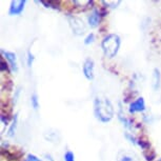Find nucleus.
Listing matches in <instances>:
<instances>
[{"instance_id":"6ab92c4d","label":"nucleus","mask_w":161,"mask_h":161,"mask_svg":"<svg viewBox=\"0 0 161 161\" xmlns=\"http://www.w3.org/2000/svg\"><path fill=\"white\" fill-rule=\"evenodd\" d=\"M1 71H8V64L3 61V59H2V58H1Z\"/></svg>"},{"instance_id":"6e6552de","label":"nucleus","mask_w":161,"mask_h":161,"mask_svg":"<svg viewBox=\"0 0 161 161\" xmlns=\"http://www.w3.org/2000/svg\"><path fill=\"white\" fill-rule=\"evenodd\" d=\"M2 55L4 56L5 60L8 61V65L12 69V71L17 73L18 72V63H17V56L16 54L13 53V52H8V51H1Z\"/></svg>"},{"instance_id":"f257e3e1","label":"nucleus","mask_w":161,"mask_h":161,"mask_svg":"<svg viewBox=\"0 0 161 161\" xmlns=\"http://www.w3.org/2000/svg\"><path fill=\"white\" fill-rule=\"evenodd\" d=\"M94 116L102 123H108L115 116V108L111 100L104 96H96L94 99Z\"/></svg>"},{"instance_id":"1a4fd4ad","label":"nucleus","mask_w":161,"mask_h":161,"mask_svg":"<svg viewBox=\"0 0 161 161\" xmlns=\"http://www.w3.org/2000/svg\"><path fill=\"white\" fill-rule=\"evenodd\" d=\"M43 136H44L45 140L51 142V143H54V144L59 143L60 140H61V135H60V133L54 129H50V130H45Z\"/></svg>"},{"instance_id":"20e7f679","label":"nucleus","mask_w":161,"mask_h":161,"mask_svg":"<svg viewBox=\"0 0 161 161\" xmlns=\"http://www.w3.org/2000/svg\"><path fill=\"white\" fill-rule=\"evenodd\" d=\"M83 75L87 80H93L95 77V62L92 58H86L82 65Z\"/></svg>"},{"instance_id":"f03ea898","label":"nucleus","mask_w":161,"mask_h":161,"mask_svg":"<svg viewBox=\"0 0 161 161\" xmlns=\"http://www.w3.org/2000/svg\"><path fill=\"white\" fill-rule=\"evenodd\" d=\"M121 45V39L116 34H108L106 35L103 40L101 41V48L103 54L108 58H114L119 52Z\"/></svg>"},{"instance_id":"a211bd4d","label":"nucleus","mask_w":161,"mask_h":161,"mask_svg":"<svg viewBox=\"0 0 161 161\" xmlns=\"http://www.w3.org/2000/svg\"><path fill=\"white\" fill-rule=\"evenodd\" d=\"M24 161H43V160H41L40 158H38L37 156H35V155H33V154H29V155H26Z\"/></svg>"},{"instance_id":"f3484780","label":"nucleus","mask_w":161,"mask_h":161,"mask_svg":"<svg viewBox=\"0 0 161 161\" xmlns=\"http://www.w3.org/2000/svg\"><path fill=\"white\" fill-rule=\"evenodd\" d=\"M124 136H125V138L130 142V143H133V144H138V140H137V139H136L135 137H134L133 135H130V133H125V134H124Z\"/></svg>"},{"instance_id":"ddd939ff","label":"nucleus","mask_w":161,"mask_h":161,"mask_svg":"<svg viewBox=\"0 0 161 161\" xmlns=\"http://www.w3.org/2000/svg\"><path fill=\"white\" fill-rule=\"evenodd\" d=\"M31 104H32V108H34L35 111H37L39 108V99H38V95L36 93L32 94L31 96Z\"/></svg>"},{"instance_id":"aec40b11","label":"nucleus","mask_w":161,"mask_h":161,"mask_svg":"<svg viewBox=\"0 0 161 161\" xmlns=\"http://www.w3.org/2000/svg\"><path fill=\"white\" fill-rule=\"evenodd\" d=\"M158 161H161V158H160V159H159V160H158Z\"/></svg>"},{"instance_id":"2eb2a0df","label":"nucleus","mask_w":161,"mask_h":161,"mask_svg":"<svg viewBox=\"0 0 161 161\" xmlns=\"http://www.w3.org/2000/svg\"><path fill=\"white\" fill-rule=\"evenodd\" d=\"M35 60V57L33 55V53L31 51H28V57H26V63H28V68L31 69L33 65V62Z\"/></svg>"},{"instance_id":"dca6fc26","label":"nucleus","mask_w":161,"mask_h":161,"mask_svg":"<svg viewBox=\"0 0 161 161\" xmlns=\"http://www.w3.org/2000/svg\"><path fill=\"white\" fill-rule=\"evenodd\" d=\"M63 158H64V161H75V155L71 151L65 152L64 157Z\"/></svg>"},{"instance_id":"0eeeda50","label":"nucleus","mask_w":161,"mask_h":161,"mask_svg":"<svg viewBox=\"0 0 161 161\" xmlns=\"http://www.w3.org/2000/svg\"><path fill=\"white\" fill-rule=\"evenodd\" d=\"M116 161H139L137 154L129 150H121L118 152Z\"/></svg>"},{"instance_id":"39448f33","label":"nucleus","mask_w":161,"mask_h":161,"mask_svg":"<svg viewBox=\"0 0 161 161\" xmlns=\"http://www.w3.org/2000/svg\"><path fill=\"white\" fill-rule=\"evenodd\" d=\"M25 0H14L11 2L10 8H8V15L11 16H18L21 15L24 11V5H25Z\"/></svg>"},{"instance_id":"9b49d317","label":"nucleus","mask_w":161,"mask_h":161,"mask_svg":"<svg viewBox=\"0 0 161 161\" xmlns=\"http://www.w3.org/2000/svg\"><path fill=\"white\" fill-rule=\"evenodd\" d=\"M152 86L155 92H157L160 89V84H161V75L160 71L158 69H154L153 71V76H152Z\"/></svg>"},{"instance_id":"4468645a","label":"nucleus","mask_w":161,"mask_h":161,"mask_svg":"<svg viewBox=\"0 0 161 161\" xmlns=\"http://www.w3.org/2000/svg\"><path fill=\"white\" fill-rule=\"evenodd\" d=\"M94 41H95V34H94V33H90V34H87V36L84 38V40H83L86 45H89L91 43H93Z\"/></svg>"},{"instance_id":"f8f14e48","label":"nucleus","mask_w":161,"mask_h":161,"mask_svg":"<svg viewBox=\"0 0 161 161\" xmlns=\"http://www.w3.org/2000/svg\"><path fill=\"white\" fill-rule=\"evenodd\" d=\"M17 125H18V114L15 115V117L13 118V121H12L10 127H8V132H7V135L8 137H14L15 134H16V130H17Z\"/></svg>"},{"instance_id":"7ed1b4c3","label":"nucleus","mask_w":161,"mask_h":161,"mask_svg":"<svg viewBox=\"0 0 161 161\" xmlns=\"http://www.w3.org/2000/svg\"><path fill=\"white\" fill-rule=\"evenodd\" d=\"M69 25L71 28L73 34L76 36H81L86 32V25L82 19L76 16H68Z\"/></svg>"},{"instance_id":"423d86ee","label":"nucleus","mask_w":161,"mask_h":161,"mask_svg":"<svg viewBox=\"0 0 161 161\" xmlns=\"http://www.w3.org/2000/svg\"><path fill=\"white\" fill-rule=\"evenodd\" d=\"M145 108H147V105H145V101L143 97H139L136 100H134L133 102L130 103L129 106V112L130 114H135V113H141V112H144Z\"/></svg>"},{"instance_id":"9d476101","label":"nucleus","mask_w":161,"mask_h":161,"mask_svg":"<svg viewBox=\"0 0 161 161\" xmlns=\"http://www.w3.org/2000/svg\"><path fill=\"white\" fill-rule=\"evenodd\" d=\"M100 22V13L97 10H94L87 17V23L92 29H95L99 25Z\"/></svg>"}]
</instances>
